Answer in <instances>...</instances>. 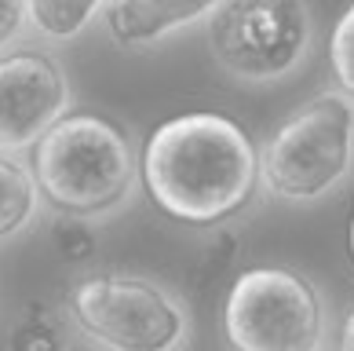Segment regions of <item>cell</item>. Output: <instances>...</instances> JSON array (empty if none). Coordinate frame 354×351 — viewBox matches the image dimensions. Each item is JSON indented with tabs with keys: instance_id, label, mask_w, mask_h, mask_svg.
<instances>
[{
	"instance_id": "obj_1",
	"label": "cell",
	"mask_w": 354,
	"mask_h": 351,
	"mask_svg": "<svg viewBox=\"0 0 354 351\" xmlns=\"http://www.w3.org/2000/svg\"><path fill=\"white\" fill-rule=\"evenodd\" d=\"M150 201L183 227L212 231L238 219L259 194V147L227 114H176L139 150Z\"/></svg>"
},
{
	"instance_id": "obj_2",
	"label": "cell",
	"mask_w": 354,
	"mask_h": 351,
	"mask_svg": "<svg viewBox=\"0 0 354 351\" xmlns=\"http://www.w3.org/2000/svg\"><path fill=\"white\" fill-rule=\"evenodd\" d=\"M30 150L41 198L59 216L99 224L124 213L142 187L139 147L113 117L66 110Z\"/></svg>"
},
{
	"instance_id": "obj_3",
	"label": "cell",
	"mask_w": 354,
	"mask_h": 351,
	"mask_svg": "<svg viewBox=\"0 0 354 351\" xmlns=\"http://www.w3.org/2000/svg\"><path fill=\"white\" fill-rule=\"evenodd\" d=\"M354 172V99L339 88L310 96L259 150V187L285 205H314Z\"/></svg>"
},
{
	"instance_id": "obj_4",
	"label": "cell",
	"mask_w": 354,
	"mask_h": 351,
	"mask_svg": "<svg viewBox=\"0 0 354 351\" xmlns=\"http://www.w3.org/2000/svg\"><path fill=\"white\" fill-rule=\"evenodd\" d=\"M66 318L77 336L113 351H172L190 344V311L179 293L142 275L95 271L70 285Z\"/></svg>"
},
{
	"instance_id": "obj_5",
	"label": "cell",
	"mask_w": 354,
	"mask_h": 351,
	"mask_svg": "<svg viewBox=\"0 0 354 351\" xmlns=\"http://www.w3.org/2000/svg\"><path fill=\"white\" fill-rule=\"evenodd\" d=\"M205 37L234 81L278 84L310 59L318 30L307 0H219Z\"/></svg>"
},
{
	"instance_id": "obj_6",
	"label": "cell",
	"mask_w": 354,
	"mask_h": 351,
	"mask_svg": "<svg viewBox=\"0 0 354 351\" xmlns=\"http://www.w3.org/2000/svg\"><path fill=\"white\" fill-rule=\"evenodd\" d=\"M223 336L238 351H314L325 344V300L296 267H245L223 296Z\"/></svg>"
},
{
	"instance_id": "obj_7",
	"label": "cell",
	"mask_w": 354,
	"mask_h": 351,
	"mask_svg": "<svg viewBox=\"0 0 354 351\" xmlns=\"http://www.w3.org/2000/svg\"><path fill=\"white\" fill-rule=\"evenodd\" d=\"M66 66L41 44L0 48V150H30L70 110Z\"/></svg>"
},
{
	"instance_id": "obj_8",
	"label": "cell",
	"mask_w": 354,
	"mask_h": 351,
	"mask_svg": "<svg viewBox=\"0 0 354 351\" xmlns=\"http://www.w3.org/2000/svg\"><path fill=\"white\" fill-rule=\"evenodd\" d=\"M219 8V0H110L102 8V22L113 44L150 48L179 30L205 22Z\"/></svg>"
},
{
	"instance_id": "obj_9",
	"label": "cell",
	"mask_w": 354,
	"mask_h": 351,
	"mask_svg": "<svg viewBox=\"0 0 354 351\" xmlns=\"http://www.w3.org/2000/svg\"><path fill=\"white\" fill-rule=\"evenodd\" d=\"M41 209L44 198L33 168L19 161L15 154L0 150V245L19 238L26 227H33Z\"/></svg>"
},
{
	"instance_id": "obj_10",
	"label": "cell",
	"mask_w": 354,
	"mask_h": 351,
	"mask_svg": "<svg viewBox=\"0 0 354 351\" xmlns=\"http://www.w3.org/2000/svg\"><path fill=\"white\" fill-rule=\"evenodd\" d=\"M110 0H26L30 30L48 44H70L88 33Z\"/></svg>"
},
{
	"instance_id": "obj_11",
	"label": "cell",
	"mask_w": 354,
	"mask_h": 351,
	"mask_svg": "<svg viewBox=\"0 0 354 351\" xmlns=\"http://www.w3.org/2000/svg\"><path fill=\"white\" fill-rule=\"evenodd\" d=\"M70 330H73L70 318L62 322L55 311H48L44 304H30L15 322H11L8 344L15 351H55V348L73 344Z\"/></svg>"
},
{
	"instance_id": "obj_12",
	"label": "cell",
	"mask_w": 354,
	"mask_h": 351,
	"mask_svg": "<svg viewBox=\"0 0 354 351\" xmlns=\"http://www.w3.org/2000/svg\"><path fill=\"white\" fill-rule=\"evenodd\" d=\"M216 234L201 245V256L198 264H194V285H205V289H212L219 278H227L234 267H238L241 260V234L230 231L227 224L223 227H212Z\"/></svg>"
},
{
	"instance_id": "obj_13",
	"label": "cell",
	"mask_w": 354,
	"mask_h": 351,
	"mask_svg": "<svg viewBox=\"0 0 354 351\" xmlns=\"http://www.w3.org/2000/svg\"><path fill=\"white\" fill-rule=\"evenodd\" d=\"M329 73H333V84L339 88V92H344L347 99H354V4L333 26V37H329Z\"/></svg>"
},
{
	"instance_id": "obj_14",
	"label": "cell",
	"mask_w": 354,
	"mask_h": 351,
	"mask_svg": "<svg viewBox=\"0 0 354 351\" xmlns=\"http://www.w3.org/2000/svg\"><path fill=\"white\" fill-rule=\"evenodd\" d=\"M55 249L66 264H91L99 253V234L91 231V219L59 216L55 224Z\"/></svg>"
},
{
	"instance_id": "obj_15",
	"label": "cell",
	"mask_w": 354,
	"mask_h": 351,
	"mask_svg": "<svg viewBox=\"0 0 354 351\" xmlns=\"http://www.w3.org/2000/svg\"><path fill=\"white\" fill-rule=\"evenodd\" d=\"M30 26V11L26 0H0V48L15 44Z\"/></svg>"
},
{
	"instance_id": "obj_16",
	"label": "cell",
	"mask_w": 354,
	"mask_h": 351,
	"mask_svg": "<svg viewBox=\"0 0 354 351\" xmlns=\"http://www.w3.org/2000/svg\"><path fill=\"white\" fill-rule=\"evenodd\" d=\"M336 348H344V351H354V307L347 311L344 326H339V336H336Z\"/></svg>"
},
{
	"instance_id": "obj_17",
	"label": "cell",
	"mask_w": 354,
	"mask_h": 351,
	"mask_svg": "<svg viewBox=\"0 0 354 351\" xmlns=\"http://www.w3.org/2000/svg\"><path fill=\"white\" fill-rule=\"evenodd\" d=\"M347 242H351V260H354V216H351V234H347Z\"/></svg>"
}]
</instances>
